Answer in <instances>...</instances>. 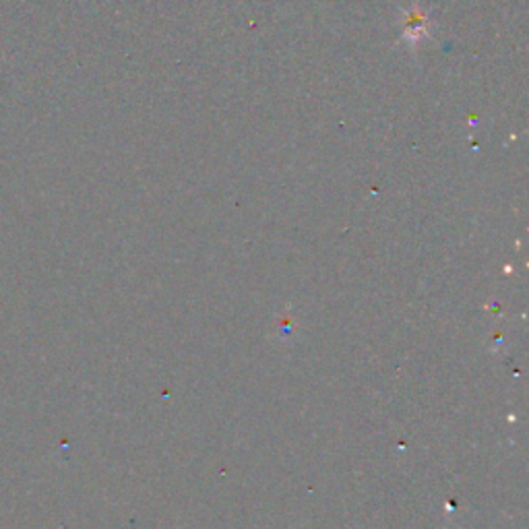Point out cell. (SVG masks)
<instances>
[]
</instances>
